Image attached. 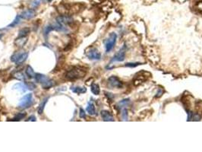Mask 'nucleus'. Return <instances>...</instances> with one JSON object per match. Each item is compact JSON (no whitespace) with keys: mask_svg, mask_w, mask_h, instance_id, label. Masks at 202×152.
Listing matches in <instances>:
<instances>
[{"mask_svg":"<svg viewBox=\"0 0 202 152\" xmlns=\"http://www.w3.org/2000/svg\"><path fill=\"white\" fill-rule=\"evenodd\" d=\"M56 21H58V23L62 24L63 25H69L73 23L74 19L71 16L69 15H59L56 18Z\"/></svg>","mask_w":202,"mask_h":152,"instance_id":"nucleus-9","label":"nucleus"},{"mask_svg":"<svg viewBox=\"0 0 202 152\" xmlns=\"http://www.w3.org/2000/svg\"><path fill=\"white\" fill-rule=\"evenodd\" d=\"M40 3H41V0H31L30 2V7L32 9H34V8H37L40 5Z\"/></svg>","mask_w":202,"mask_h":152,"instance_id":"nucleus-23","label":"nucleus"},{"mask_svg":"<svg viewBox=\"0 0 202 152\" xmlns=\"http://www.w3.org/2000/svg\"><path fill=\"white\" fill-rule=\"evenodd\" d=\"M31 32V30H30L29 27H24L22 29H21L19 31L18 35V37L17 38H22V37H26L28 34Z\"/></svg>","mask_w":202,"mask_h":152,"instance_id":"nucleus-16","label":"nucleus"},{"mask_svg":"<svg viewBox=\"0 0 202 152\" xmlns=\"http://www.w3.org/2000/svg\"><path fill=\"white\" fill-rule=\"evenodd\" d=\"M26 85L28 88V90H33L34 88H36L35 84L33 82H27V83H26Z\"/></svg>","mask_w":202,"mask_h":152,"instance_id":"nucleus-29","label":"nucleus"},{"mask_svg":"<svg viewBox=\"0 0 202 152\" xmlns=\"http://www.w3.org/2000/svg\"><path fill=\"white\" fill-rule=\"evenodd\" d=\"M12 88L14 90H17V91L21 92V93H24V92H26L28 90L27 85L24 83L15 84V85H14Z\"/></svg>","mask_w":202,"mask_h":152,"instance_id":"nucleus-13","label":"nucleus"},{"mask_svg":"<svg viewBox=\"0 0 202 152\" xmlns=\"http://www.w3.org/2000/svg\"><path fill=\"white\" fill-rule=\"evenodd\" d=\"M48 100L49 97H46L42 100V102L40 103V106H39L37 110V112L39 114H42V113H43V112H44V108H45V106H46V103H47V101H48Z\"/></svg>","mask_w":202,"mask_h":152,"instance_id":"nucleus-19","label":"nucleus"},{"mask_svg":"<svg viewBox=\"0 0 202 152\" xmlns=\"http://www.w3.org/2000/svg\"><path fill=\"white\" fill-rule=\"evenodd\" d=\"M2 36H3V34H2V33H0V40H1V38L2 37Z\"/></svg>","mask_w":202,"mask_h":152,"instance_id":"nucleus-32","label":"nucleus"},{"mask_svg":"<svg viewBox=\"0 0 202 152\" xmlns=\"http://www.w3.org/2000/svg\"><path fill=\"white\" fill-rule=\"evenodd\" d=\"M21 18H20L19 15H17V16L15 17V18L14 19V21H13L10 25H8V27H16V26H18V25L20 24V22H21Z\"/></svg>","mask_w":202,"mask_h":152,"instance_id":"nucleus-22","label":"nucleus"},{"mask_svg":"<svg viewBox=\"0 0 202 152\" xmlns=\"http://www.w3.org/2000/svg\"><path fill=\"white\" fill-rule=\"evenodd\" d=\"M36 82L40 83L41 85L42 88L44 89H50L54 85V81L51 78H48L47 76L44 75H42L40 73H36L35 77H34Z\"/></svg>","mask_w":202,"mask_h":152,"instance_id":"nucleus-2","label":"nucleus"},{"mask_svg":"<svg viewBox=\"0 0 202 152\" xmlns=\"http://www.w3.org/2000/svg\"><path fill=\"white\" fill-rule=\"evenodd\" d=\"M86 74H87V70L84 67L75 66L66 72L65 77L66 79L74 81L84 77Z\"/></svg>","mask_w":202,"mask_h":152,"instance_id":"nucleus-1","label":"nucleus"},{"mask_svg":"<svg viewBox=\"0 0 202 152\" xmlns=\"http://www.w3.org/2000/svg\"><path fill=\"white\" fill-rule=\"evenodd\" d=\"M125 51H126V46H125V45H124V46L113 56V59H112L110 61V63H114V62H122V61L125 59Z\"/></svg>","mask_w":202,"mask_h":152,"instance_id":"nucleus-7","label":"nucleus"},{"mask_svg":"<svg viewBox=\"0 0 202 152\" xmlns=\"http://www.w3.org/2000/svg\"><path fill=\"white\" fill-rule=\"evenodd\" d=\"M27 57H28V52H17L11 56V61L16 63L17 65H21L27 60Z\"/></svg>","mask_w":202,"mask_h":152,"instance_id":"nucleus-5","label":"nucleus"},{"mask_svg":"<svg viewBox=\"0 0 202 152\" xmlns=\"http://www.w3.org/2000/svg\"><path fill=\"white\" fill-rule=\"evenodd\" d=\"M86 56L89 59H91V60H99L101 58V53L96 48L90 49L88 52H86Z\"/></svg>","mask_w":202,"mask_h":152,"instance_id":"nucleus-8","label":"nucleus"},{"mask_svg":"<svg viewBox=\"0 0 202 152\" xmlns=\"http://www.w3.org/2000/svg\"><path fill=\"white\" fill-rule=\"evenodd\" d=\"M128 117H129V112H128V110L125 108H123L122 110V120L127 121Z\"/></svg>","mask_w":202,"mask_h":152,"instance_id":"nucleus-27","label":"nucleus"},{"mask_svg":"<svg viewBox=\"0 0 202 152\" xmlns=\"http://www.w3.org/2000/svg\"><path fill=\"white\" fill-rule=\"evenodd\" d=\"M13 76H14L15 78L19 80V81H25V80H26L25 75H24V73H22L21 72H19V71L15 72L13 73Z\"/></svg>","mask_w":202,"mask_h":152,"instance_id":"nucleus-18","label":"nucleus"},{"mask_svg":"<svg viewBox=\"0 0 202 152\" xmlns=\"http://www.w3.org/2000/svg\"><path fill=\"white\" fill-rule=\"evenodd\" d=\"M64 63H65V56H62L61 57H59V59H58V62L57 63L56 65V69L58 68V69H60L62 67H63V65H64Z\"/></svg>","mask_w":202,"mask_h":152,"instance_id":"nucleus-26","label":"nucleus"},{"mask_svg":"<svg viewBox=\"0 0 202 152\" xmlns=\"http://www.w3.org/2000/svg\"><path fill=\"white\" fill-rule=\"evenodd\" d=\"M52 31H65L66 28L64 27L63 25L58 23V21H56L55 23H52L51 25H47L45 28H44V35L47 36L49 33Z\"/></svg>","mask_w":202,"mask_h":152,"instance_id":"nucleus-4","label":"nucleus"},{"mask_svg":"<svg viewBox=\"0 0 202 152\" xmlns=\"http://www.w3.org/2000/svg\"><path fill=\"white\" fill-rule=\"evenodd\" d=\"M130 104V100L129 99H124V100L119 101L117 104V107L118 109H123L125 108V106L129 105Z\"/></svg>","mask_w":202,"mask_h":152,"instance_id":"nucleus-21","label":"nucleus"},{"mask_svg":"<svg viewBox=\"0 0 202 152\" xmlns=\"http://www.w3.org/2000/svg\"><path fill=\"white\" fill-rule=\"evenodd\" d=\"M26 117V112H18V114L13 118L12 121H20Z\"/></svg>","mask_w":202,"mask_h":152,"instance_id":"nucleus-25","label":"nucleus"},{"mask_svg":"<svg viewBox=\"0 0 202 152\" xmlns=\"http://www.w3.org/2000/svg\"><path fill=\"white\" fill-rule=\"evenodd\" d=\"M48 1H49V2H50V1H52V0H48Z\"/></svg>","mask_w":202,"mask_h":152,"instance_id":"nucleus-33","label":"nucleus"},{"mask_svg":"<svg viewBox=\"0 0 202 152\" xmlns=\"http://www.w3.org/2000/svg\"><path fill=\"white\" fill-rule=\"evenodd\" d=\"M25 73H26V75L29 78H34V77H35L36 73L34 72L32 67L30 66V65L27 66V68L25 69Z\"/></svg>","mask_w":202,"mask_h":152,"instance_id":"nucleus-17","label":"nucleus"},{"mask_svg":"<svg viewBox=\"0 0 202 152\" xmlns=\"http://www.w3.org/2000/svg\"><path fill=\"white\" fill-rule=\"evenodd\" d=\"M27 38L22 37V38H17L16 39V44L18 46H24L25 45L26 42H27Z\"/></svg>","mask_w":202,"mask_h":152,"instance_id":"nucleus-24","label":"nucleus"},{"mask_svg":"<svg viewBox=\"0 0 202 152\" xmlns=\"http://www.w3.org/2000/svg\"><path fill=\"white\" fill-rule=\"evenodd\" d=\"M71 90L72 91V92L78 94H84V93H85L87 91V88H84V87H78V86H71Z\"/></svg>","mask_w":202,"mask_h":152,"instance_id":"nucleus-15","label":"nucleus"},{"mask_svg":"<svg viewBox=\"0 0 202 152\" xmlns=\"http://www.w3.org/2000/svg\"><path fill=\"white\" fill-rule=\"evenodd\" d=\"M36 120H37V119H36V117L34 116H31L26 121H33V122H35Z\"/></svg>","mask_w":202,"mask_h":152,"instance_id":"nucleus-31","label":"nucleus"},{"mask_svg":"<svg viewBox=\"0 0 202 152\" xmlns=\"http://www.w3.org/2000/svg\"><path fill=\"white\" fill-rule=\"evenodd\" d=\"M116 33H112L110 34L109 37L104 40L105 49H106V52H110L111 50H113V49L114 48L115 45H116Z\"/></svg>","mask_w":202,"mask_h":152,"instance_id":"nucleus-6","label":"nucleus"},{"mask_svg":"<svg viewBox=\"0 0 202 152\" xmlns=\"http://www.w3.org/2000/svg\"><path fill=\"white\" fill-rule=\"evenodd\" d=\"M100 114H101V117H102L103 121H106V122H111V121L113 122V121H114V117H113V115L111 114V112H109V111L102 110L100 112Z\"/></svg>","mask_w":202,"mask_h":152,"instance_id":"nucleus-12","label":"nucleus"},{"mask_svg":"<svg viewBox=\"0 0 202 152\" xmlns=\"http://www.w3.org/2000/svg\"><path fill=\"white\" fill-rule=\"evenodd\" d=\"M79 117L81 119H85L86 118V113L84 110L82 108H80V112H79Z\"/></svg>","mask_w":202,"mask_h":152,"instance_id":"nucleus-28","label":"nucleus"},{"mask_svg":"<svg viewBox=\"0 0 202 152\" xmlns=\"http://www.w3.org/2000/svg\"><path fill=\"white\" fill-rule=\"evenodd\" d=\"M33 104V95L32 94H25L23 97L21 98L18 103V108L21 110H24L31 107Z\"/></svg>","mask_w":202,"mask_h":152,"instance_id":"nucleus-3","label":"nucleus"},{"mask_svg":"<svg viewBox=\"0 0 202 152\" xmlns=\"http://www.w3.org/2000/svg\"><path fill=\"white\" fill-rule=\"evenodd\" d=\"M86 110H87V112H88L90 116H94V115L97 114L95 106H94V104L92 102H88V106H87V108H86Z\"/></svg>","mask_w":202,"mask_h":152,"instance_id":"nucleus-14","label":"nucleus"},{"mask_svg":"<svg viewBox=\"0 0 202 152\" xmlns=\"http://www.w3.org/2000/svg\"><path fill=\"white\" fill-rule=\"evenodd\" d=\"M108 84L109 85L112 87V88H122L123 86L122 82L116 76H111V77L109 78Z\"/></svg>","mask_w":202,"mask_h":152,"instance_id":"nucleus-10","label":"nucleus"},{"mask_svg":"<svg viewBox=\"0 0 202 152\" xmlns=\"http://www.w3.org/2000/svg\"><path fill=\"white\" fill-rule=\"evenodd\" d=\"M36 15L35 11L33 9H27V10L23 11L19 15L20 18L21 19H24V20H29L33 18H34Z\"/></svg>","mask_w":202,"mask_h":152,"instance_id":"nucleus-11","label":"nucleus"},{"mask_svg":"<svg viewBox=\"0 0 202 152\" xmlns=\"http://www.w3.org/2000/svg\"><path fill=\"white\" fill-rule=\"evenodd\" d=\"M90 90H91V92L94 95H99L100 92V87L97 84L93 83L90 86Z\"/></svg>","mask_w":202,"mask_h":152,"instance_id":"nucleus-20","label":"nucleus"},{"mask_svg":"<svg viewBox=\"0 0 202 152\" xmlns=\"http://www.w3.org/2000/svg\"><path fill=\"white\" fill-rule=\"evenodd\" d=\"M141 64V63H126L125 64V66H129V67H136L137 66V65H139Z\"/></svg>","mask_w":202,"mask_h":152,"instance_id":"nucleus-30","label":"nucleus"}]
</instances>
